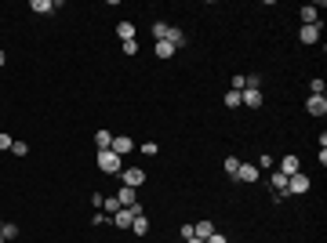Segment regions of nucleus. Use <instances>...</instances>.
Masks as SVG:
<instances>
[{"label": "nucleus", "instance_id": "13", "mask_svg": "<svg viewBox=\"0 0 327 243\" xmlns=\"http://www.w3.org/2000/svg\"><path fill=\"white\" fill-rule=\"evenodd\" d=\"M163 40H168V44H171V48H175V51H178V48H182V44H186V33H182V29H175V26H171V29H168V36H163Z\"/></svg>", "mask_w": 327, "mask_h": 243}, {"label": "nucleus", "instance_id": "33", "mask_svg": "<svg viewBox=\"0 0 327 243\" xmlns=\"http://www.w3.org/2000/svg\"><path fill=\"white\" fill-rule=\"evenodd\" d=\"M0 232H4V218H0Z\"/></svg>", "mask_w": 327, "mask_h": 243}, {"label": "nucleus", "instance_id": "19", "mask_svg": "<svg viewBox=\"0 0 327 243\" xmlns=\"http://www.w3.org/2000/svg\"><path fill=\"white\" fill-rule=\"evenodd\" d=\"M222 102H226V109H240V105H243V98H240V91H229V95H226Z\"/></svg>", "mask_w": 327, "mask_h": 243}, {"label": "nucleus", "instance_id": "7", "mask_svg": "<svg viewBox=\"0 0 327 243\" xmlns=\"http://www.w3.org/2000/svg\"><path fill=\"white\" fill-rule=\"evenodd\" d=\"M236 182H243V185H255V182H258V167H255V164H240V171H236Z\"/></svg>", "mask_w": 327, "mask_h": 243}, {"label": "nucleus", "instance_id": "8", "mask_svg": "<svg viewBox=\"0 0 327 243\" xmlns=\"http://www.w3.org/2000/svg\"><path fill=\"white\" fill-rule=\"evenodd\" d=\"M116 204H120V207H135V204H138V189L120 185V192H116Z\"/></svg>", "mask_w": 327, "mask_h": 243}, {"label": "nucleus", "instance_id": "23", "mask_svg": "<svg viewBox=\"0 0 327 243\" xmlns=\"http://www.w3.org/2000/svg\"><path fill=\"white\" fill-rule=\"evenodd\" d=\"M0 236H4V239H15V236H18V225H11V222H4V232H0Z\"/></svg>", "mask_w": 327, "mask_h": 243}, {"label": "nucleus", "instance_id": "11", "mask_svg": "<svg viewBox=\"0 0 327 243\" xmlns=\"http://www.w3.org/2000/svg\"><path fill=\"white\" fill-rule=\"evenodd\" d=\"M193 236H196V239L215 236V222H208V218H203V222H196V225H193Z\"/></svg>", "mask_w": 327, "mask_h": 243}, {"label": "nucleus", "instance_id": "34", "mask_svg": "<svg viewBox=\"0 0 327 243\" xmlns=\"http://www.w3.org/2000/svg\"><path fill=\"white\" fill-rule=\"evenodd\" d=\"M0 243H8V239H4V236H0Z\"/></svg>", "mask_w": 327, "mask_h": 243}, {"label": "nucleus", "instance_id": "30", "mask_svg": "<svg viewBox=\"0 0 327 243\" xmlns=\"http://www.w3.org/2000/svg\"><path fill=\"white\" fill-rule=\"evenodd\" d=\"M203 243H229V239H226L222 232H215V236H208V239H203Z\"/></svg>", "mask_w": 327, "mask_h": 243}, {"label": "nucleus", "instance_id": "5", "mask_svg": "<svg viewBox=\"0 0 327 243\" xmlns=\"http://www.w3.org/2000/svg\"><path fill=\"white\" fill-rule=\"evenodd\" d=\"M305 113H309V116H327V98H323V95L305 98Z\"/></svg>", "mask_w": 327, "mask_h": 243}, {"label": "nucleus", "instance_id": "22", "mask_svg": "<svg viewBox=\"0 0 327 243\" xmlns=\"http://www.w3.org/2000/svg\"><path fill=\"white\" fill-rule=\"evenodd\" d=\"M168 29H171L168 22H153V36H156V40H163V36H168Z\"/></svg>", "mask_w": 327, "mask_h": 243}, {"label": "nucleus", "instance_id": "3", "mask_svg": "<svg viewBox=\"0 0 327 243\" xmlns=\"http://www.w3.org/2000/svg\"><path fill=\"white\" fill-rule=\"evenodd\" d=\"M309 189H313L309 174H302V171H298V174H291V178H288V189H283V192H291V196H302V192H309Z\"/></svg>", "mask_w": 327, "mask_h": 243}, {"label": "nucleus", "instance_id": "18", "mask_svg": "<svg viewBox=\"0 0 327 243\" xmlns=\"http://www.w3.org/2000/svg\"><path fill=\"white\" fill-rule=\"evenodd\" d=\"M273 189H276V196H283V189H288V174L273 171Z\"/></svg>", "mask_w": 327, "mask_h": 243}, {"label": "nucleus", "instance_id": "17", "mask_svg": "<svg viewBox=\"0 0 327 243\" xmlns=\"http://www.w3.org/2000/svg\"><path fill=\"white\" fill-rule=\"evenodd\" d=\"M131 229H135L138 236H146V232H149V218H146V214H135V222H131Z\"/></svg>", "mask_w": 327, "mask_h": 243}, {"label": "nucleus", "instance_id": "10", "mask_svg": "<svg viewBox=\"0 0 327 243\" xmlns=\"http://www.w3.org/2000/svg\"><path fill=\"white\" fill-rule=\"evenodd\" d=\"M298 171H302L298 156H283V160H280V174H288V178H291V174H298Z\"/></svg>", "mask_w": 327, "mask_h": 243}, {"label": "nucleus", "instance_id": "12", "mask_svg": "<svg viewBox=\"0 0 327 243\" xmlns=\"http://www.w3.org/2000/svg\"><path fill=\"white\" fill-rule=\"evenodd\" d=\"M298 40H302V44H316V40H320V26H302Z\"/></svg>", "mask_w": 327, "mask_h": 243}, {"label": "nucleus", "instance_id": "16", "mask_svg": "<svg viewBox=\"0 0 327 243\" xmlns=\"http://www.w3.org/2000/svg\"><path fill=\"white\" fill-rule=\"evenodd\" d=\"M153 51H156V58H171V55H175V48L168 44V40H156V48H153Z\"/></svg>", "mask_w": 327, "mask_h": 243}, {"label": "nucleus", "instance_id": "25", "mask_svg": "<svg viewBox=\"0 0 327 243\" xmlns=\"http://www.w3.org/2000/svg\"><path fill=\"white\" fill-rule=\"evenodd\" d=\"M243 84H248V76H233V87L229 91H243Z\"/></svg>", "mask_w": 327, "mask_h": 243}, {"label": "nucleus", "instance_id": "9", "mask_svg": "<svg viewBox=\"0 0 327 243\" xmlns=\"http://www.w3.org/2000/svg\"><path fill=\"white\" fill-rule=\"evenodd\" d=\"M298 15H302V26H320V8L316 4H305Z\"/></svg>", "mask_w": 327, "mask_h": 243}, {"label": "nucleus", "instance_id": "32", "mask_svg": "<svg viewBox=\"0 0 327 243\" xmlns=\"http://www.w3.org/2000/svg\"><path fill=\"white\" fill-rule=\"evenodd\" d=\"M186 243H203V239H196V236H193V239H186Z\"/></svg>", "mask_w": 327, "mask_h": 243}, {"label": "nucleus", "instance_id": "4", "mask_svg": "<svg viewBox=\"0 0 327 243\" xmlns=\"http://www.w3.org/2000/svg\"><path fill=\"white\" fill-rule=\"evenodd\" d=\"M120 182H124L128 189H138L146 182V171L142 167H124V171H120Z\"/></svg>", "mask_w": 327, "mask_h": 243}, {"label": "nucleus", "instance_id": "31", "mask_svg": "<svg viewBox=\"0 0 327 243\" xmlns=\"http://www.w3.org/2000/svg\"><path fill=\"white\" fill-rule=\"evenodd\" d=\"M4 62H8V55H4V51H0V65H4Z\"/></svg>", "mask_w": 327, "mask_h": 243}, {"label": "nucleus", "instance_id": "29", "mask_svg": "<svg viewBox=\"0 0 327 243\" xmlns=\"http://www.w3.org/2000/svg\"><path fill=\"white\" fill-rule=\"evenodd\" d=\"M11 152L15 156H26V142H11Z\"/></svg>", "mask_w": 327, "mask_h": 243}, {"label": "nucleus", "instance_id": "24", "mask_svg": "<svg viewBox=\"0 0 327 243\" xmlns=\"http://www.w3.org/2000/svg\"><path fill=\"white\" fill-rule=\"evenodd\" d=\"M309 91H313V95H323V80H320V76L309 80Z\"/></svg>", "mask_w": 327, "mask_h": 243}, {"label": "nucleus", "instance_id": "21", "mask_svg": "<svg viewBox=\"0 0 327 243\" xmlns=\"http://www.w3.org/2000/svg\"><path fill=\"white\" fill-rule=\"evenodd\" d=\"M222 167H226V174H233V178H236V171H240V160H236V156H226V164H222Z\"/></svg>", "mask_w": 327, "mask_h": 243}, {"label": "nucleus", "instance_id": "27", "mask_svg": "<svg viewBox=\"0 0 327 243\" xmlns=\"http://www.w3.org/2000/svg\"><path fill=\"white\" fill-rule=\"evenodd\" d=\"M102 207H106V211H120V204H116V196H109V200H102Z\"/></svg>", "mask_w": 327, "mask_h": 243}, {"label": "nucleus", "instance_id": "15", "mask_svg": "<svg viewBox=\"0 0 327 243\" xmlns=\"http://www.w3.org/2000/svg\"><path fill=\"white\" fill-rule=\"evenodd\" d=\"M116 36L124 40V44H128V40H135V26H131V22H120V26H116Z\"/></svg>", "mask_w": 327, "mask_h": 243}, {"label": "nucleus", "instance_id": "6", "mask_svg": "<svg viewBox=\"0 0 327 243\" xmlns=\"http://www.w3.org/2000/svg\"><path fill=\"white\" fill-rule=\"evenodd\" d=\"M116 156H128L131 149H135V138H128V135H113V145H109Z\"/></svg>", "mask_w": 327, "mask_h": 243}, {"label": "nucleus", "instance_id": "20", "mask_svg": "<svg viewBox=\"0 0 327 243\" xmlns=\"http://www.w3.org/2000/svg\"><path fill=\"white\" fill-rule=\"evenodd\" d=\"M95 145H98V152L109 149V145H113V135H109V131H98V135H95Z\"/></svg>", "mask_w": 327, "mask_h": 243}, {"label": "nucleus", "instance_id": "1", "mask_svg": "<svg viewBox=\"0 0 327 243\" xmlns=\"http://www.w3.org/2000/svg\"><path fill=\"white\" fill-rule=\"evenodd\" d=\"M98 171L102 174H120L124 171V156H116L113 149H102L98 152Z\"/></svg>", "mask_w": 327, "mask_h": 243}, {"label": "nucleus", "instance_id": "2", "mask_svg": "<svg viewBox=\"0 0 327 243\" xmlns=\"http://www.w3.org/2000/svg\"><path fill=\"white\" fill-rule=\"evenodd\" d=\"M135 214H146L142 204H135V207H120V211H113V225H116V229H131Z\"/></svg>", "mask_w": 327, "mask_h": 243}, {"label": "nucleus", "instance_id": "14", "mask_svg": "<svg viewBox=\"0 0 327 243\" xmlns=\"http://www.w3.org/2000/svg\"><path fill=\"white\" fill-rule=\"evenodd\" d=\"M58 4H51V0H33V4H29V11H36V15H51Z\"/></svg>", "mask_w": 327, "mask_h": 243}, {"label": "nucleus", "instance_id": "28", "mask_svg": "<svg viewBox=\"0 0 327 243\" xmlns=\"http://www.w3.org/2000/svg\"><path fill=\"white\" fill-rule=\"evenodd\" d=\"M124 55H138V40H128V44H124Z\"/></svg>", "mask_w": 327, "mask_h": 243}, {"label": "nucleus", "instance_id": "26", "mask_svg": "<svg viewBox=\"0 0 327 243\" xmlns=\"http://www.w3.org/2000/svg\"><path fill=\"white\" fill-rule=\"evenodd\" d=\"M4 149H11V135H8V131H0V152H4Z\"/></svg>", "mask_w": 327, "mask_h": 243}]
</instances>
